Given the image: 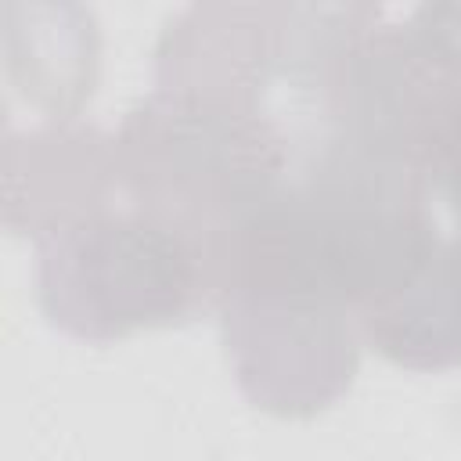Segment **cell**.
Segmentation results:
<instances>
[{"instance_id": "cell-1", "label": "cell", "mask_w": 461, "mask_h": 461, "mask_svg": "<svg viewBox=\"0 0 461 461\" xmlns=\"http://www.w3.org/2000/svg\"><path fill=\"white\" fill-rule=\"evenodd\" d=\"M36 299L54 328L112 342L191 321L216 306V285L187 234L112 191L36 234Z\"/></svg>"}, {"instance_id": "cell-2", "label": "cell", "mask_w": 461, "mask_h": 461, "mask_svg": "<svg viewBox=\"0 0 461 461\" xmlns=\"http://www.w3.org/2000/svg\"><path fill=\"white\" fill-rule=\"evenodd\" d=\"M241 393L281 418L335 403L360 364V324L346 310L227 299L216 306Z\"/></svg>"}, {"instance_id": "cell-3", "label": "cell", "mask_w": 461, "mask_h": 461, "mask_svg": "<svg viewBox=\"0 0 461 461\" xmlns=\"http://www.w3.org/2000/svg\"><path fill=\"white\" fill-rule=\"evenodd\" d=\"M360 339L407 371L461 364V234L439 238L421 267L357 313Z\"/></svg>"}, {"instance_id": "cell-4", "label": "cell", "mask_w": 461, "mask_h": 461, "mask_svg": "<svg viewBox=\"0 0 461 461\" xmlns=\"http://www.w3.org/2000/svg\"><path fill=\"white\" fill-rule=\"evenodd\" d=\"M429 187H432V194H443V202L450 205V212L457 220V234H461V137L443 155V162L432 169Z\"/></svg>"}]
</instances>
